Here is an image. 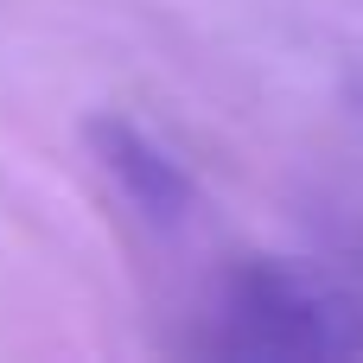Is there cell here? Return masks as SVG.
<instances>
[{
	"mask_svg": "<svg viewBox=\"0 0 363 363\" xmlns=\"http://www.w3.org/2000/svg\"><path fill=\"white\" fill-rule=\"evenodd\" d=\"M83 140H89L96 166L108 172V185H115L153 230H179V223L191 217L198 185H191V172H185L147 128H134V121H121V115H96V121L83 128Z\"/></svg>",
	"mask_w": 363,
	"mask_h": 363,
	"instance_id": "obj_2",
	"label": "cell"
},
{
	"mask_svg": "<svg viewBox=\"0 0 363 363\" xmlns=\"http://www.w3.org/2000/svg\"><path fill=\"white\" fill-rule=\"evenodd\" d=\"M211 351L249 357V363L363 357V300L338 281V274H325V268H313V262H287V255L242 262V268L223 281Z\"/></svg>",
	"mask_w": 363,
	"mask_h": 363,
	"instance_id": "obj_1",
	"label": "cell"
}]
</instances>
